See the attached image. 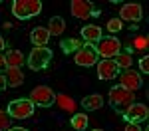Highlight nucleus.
Masks as SVG:
<instances>
[{
  "mask_svg": "<svg viewBox=\"0 0 149 131\" xmlns=\"http://www.w3.org/2000/svg\"><path fill=\"white\" fill-rule=\"evenodd\" d=\"M40 12H42L40 0H14L12 4V14L20 20H28L32 16H38Z\"/></svg>",
  "mask_w": 149,
  "mask_h": 131,
  "instance_id": "f257e3e1",
  "label": "nucleus"
},
{
  "mask_svg": "<svg viewBox=\"0 0 149 131\" xmlns=\"http://www.w3.org/2000/svg\"><path fill=\"white\" fill-rule=\"evenodd\" d=\"M95 52L102 60H113L117 54H121V42L113 38V36H107V38H100L97 40V46H95Z\"/></svg>",
  "mask_w": 149,
  "mask_h": 131,
  "instance_id": "f03ea898",
  "label": "nucleus"
},
{
  "mask_svg": "<svg viewBox=\"0 0 149 131\" xmlns=\"http://www.w3.org/2000/svg\"><path fill=\"white\" fill-rule=\"evenodd\" d=\"M34 109L36 105L30 101V99H26V97H20V99H14L8 103V115L14 119H28L34 115Z\"/></svg>",
  "mask_w": 149,
  "mask_h": 131,
  "instance_id": "7ed1b4c3",
  "label": "nucleus"
},
{
  "mask_svg": "<svg viewBox=\"0 0 149 131\" xmlns=\"http://www.w3.org/2000/svg\"><path fill=\"white\" fill-rule=\"evenodd\" d=\"M133 101H135V94L125 89V87L115 85V87L109 89V103L113 107H117V109H127Z\"/></svg>",
  "mask_w": 149,
  "mask_h": 131,
  "instance_id": "20e7f679",
  "label": "nucleus"
},
{
  "mask_svg": "<svg viewBox=\"0 0 149 131\" xmlns=\"http://www.w3.org/2000/svg\"><path fill=\"white\" fill-rule=\"evenodd\" d=\"M28 99L38 107H50V105L56 103V94H54V89L48 87V85H36Z\"/></svg>",
  "mask_w": 149,
  "mask_h": 131,
  "instance_id": "39448f33",
  "label": "nucleus"
},
{
  "mask_svg": "<svg viewBox=\"0 0 149 131\" xmlns=\"http://www.w3.org/2000/svg\"><path fill=\"white\" fill-rule=\"evenodd\" d=\"M50 60H52V52L48 48H34L30 58H28V66H30V70L40 71V70H46L48 68Z\"/></svg>",
  "mask_w": 149,
  "mask_h": 131,
  "instance_id": "423d86ee",
  "label": "nucleus"
},
{
  "mask_svg": "<svg viewBox=\"0 0 149 131\" xmlns=\"http://www.w3.org/2000/svg\"><path fill=\"white\" fill-rule=\"evenodd\" d=\"M74 62H76L78 66H84V68H92V66H95V64L100 62V56H97V52H95V48H93L92 44H86V46H81L80 50L76 52Z\"/></svg>",
  "mask_w": 149,
  "mask_h": 131,
  "instance_id": "0eeeda50",
  "label": "nucleus"
},
{
  "mask_svg": "<svg viewBox=\"0 0 149 131\" xmlns=\"http://www.w3.org/2000/svg\"><path fill=\"white\" fill-rule=\"evenodd\" d=\"M147 115H149V109H147V105H143V103H131V105L123 111V117L127 119V123L145 121Z\"/></svg>",
  "mask_w": 149,
  "mask_h": 131,
  "instance_id": "6e6552de",
  "label": "nucleus"
},
{
  "mask_svg": "<svg viewBox=\"0 0 149 131\" xmlns=\"http://www.w3.org/2000/svg\"><path fill=\"white\" fill-rule=\"evenodd\" d=\"M70 10L74 18H80V20H88L93 14V4L90 0H72L70 4Z\"/></svg>",
  "mask_w": 149,
  "mask_h": 131,
  "instance_id": "1a4fd4ad",
  "label": "nucleus"
},
{
  "mask_svg": "<svg viewBox=\"0 0 149 131\" xmlns=\"http://www.w3.org/2000/svg\"><path fill=\"white\" fill-rule=\"evenodd\" d=\"M119 85L125 87V89H129V91H135V89H139V87L143 85V83H141V76L133 70H123L119 73Z\"/></svg>",
  "mask_w": 149,
  "mask_h": 131,
  "instance_id": "9d476101",
  "label": "nucleus"
},
{
  "mask_svg": "<svg viewBox=\"0 0 149 131\" xmlns=\"http://www.w3.org/2000/svg\"><path fill=\"white\" fill-rule=\"evenodd\" d=\"M95 70H97V78L100 80H113L119 73V68H117V64L113 60H100L95 64Z\"/></svg>",
  "mask_w": 149,
  "mask_h": 131,
  "instance_id": "9b49d317",
  "label": "nucleus"
},
{
  "mask_svg": "<svg viewBox=\"0 0 149 131\" xmlns=\"http://www.w3.org/2000/svg\"><path fill=\"white\" fill-rule=\"evenodd\" d=\"M143 18V10H141V6L139 4H125V6H121V10H119V20L123 22H139Z\"/></svg>",
  "mask_w": 149,
  "mask_h": 131,
  "instance_id": "f8f14e48",
  "label": "nucleus"
},
{
  "mask_svg": "<svg viewBox=\"0 0 149 131\" xmlns=\"http://www.w3.org/2000/svg\"><path fill=\"white\" fill-rule=\"evenodd\" d=\"M30 40H32V44H36V48H44L48 44V40H50V32H48V28H42V26L34 28L32 34H30Z\"/></svg>",
  "mask_w": 149,
  "mask_h": 131,
  "instance_id": "ddd939ff",
  "label": "nucleus"
},
{
  "mask_svg": "<svg viewBox=\"0 0 149 131\" xmlns=\"http://www.w3.org/2000/svg\"><path fill=\"white\" fill-rule=\"evenodd\" d=\"M4 78H6V85H10V87H18L24 82V73L20 68H6Z\"/></svg>",
  "mask_w": 149,
  "mask_h": 131,
  "instance_id": "4468645a",
  "label": "nucleus"
},
{
  "mask_svg": "<svg viewBox=\"0 0 149 131\" xmlns=\"http://www.w3.org/2000/svg\"><path fill=\"white\" fill-rule=\"evenodd\" d=\"M81 38L86 42H97L102 38V28L95 26V24H88V26L81 28Z\"/></svg>",
  "mask_w": 149,
  "mask_h": 131,
  "instance_id": "2eb2a0df",
  "label": "nucleus"
},
{
  "mask_svg": "<svg viewBox=\"0 0 149 131\" xmlns=\"http://www.w3.org/2000/svg\"><path fill=\"white\" fill-rule=\"evenodd\" d=\"M81 105L88 111H95V109H100L103 105V97L100 94H92V95H88V97L81 99Z\"/></svg>",
  "mask_w": 149,
  "mask_h": 131,
  "instance_id": "dca6fc26",
  "label": "nucleus"
},
{
  "mask_svg": "<svg viewBox=\"0 0 149 131\" xmlns=\"http://www.w3.org/2000/svg\"><path fill=\"white\" fill-rule=\"evenodd\" d=\"M64 30H66V20L62 16H54L48 22V32H50V36H60V34H64Z\"/></svg>",
  "mask_w": 149,
  "mask_h": 131,
  "instance_id": "f3484780",
  "label": "nucleus"
},
{
  "mask_svg": "<svg viewBox=\"0 0 149 131\" xmlns=\"http://www.w3.org/2000/svg\"><path fill=\"white\" fill-rule=\"evenodd\" d=\"M24 64V56L22 52H18V50H12L6 54V66L8 68H20Z\"/></svg>",
  "mask_w": 149,
  "mask_h": 131,
  "instance_id": "a211bd4d",
  "label": "nucleus"
},
{
  "mask_svg": "<svg viewBox=\"0 0 149 131\" xmlns=\"http://www.w3.org/2000/svg\"><path fill=\"white\" fill-rule=\"evenodd\" d=\"M72 127L76 131H84L88 127V115H86V113H76V115L72 117Z\"/></svg>",
  "mask_w": 149,
  "mask_h": 131,
  "instance_id": "6ab92c4d",
  "label": "nucleus"
},
{
  "mask_svg": "<svg viewBox=\"0 0 149 131\" xmlns=\"http://www.w3.org/2000/svg\"><path fill=\"white\" fill-rule=\"evenodd\" d=\"M113 62L117 64V68H119V70H129V68H131V62H133V60H131V56H129L127 52H123V54H117Z\"/></svg>",
  "mask_w": 149,
  "mask_h": 131,
  "instance_id": "aec40b11",
  "label": "nucleus"
},
{
  "mask_svg": "<svg viewBox=\"0 0 149 131\" xmlns=\"http://www.w3.org/2000/svg\"><path fill=\"white\" fill-rule=\"evenodd\" d=\"M10 123H12V117L8 115V111L0 109V131H8L10 129Z\"/></svg>",
  "mask_w": 149,
  "mask_h": 131,
  "instance_id": "412c9836",
  "label": "nucleus"
},
{
  "mask_svg": "<svg viewBox=\"0 0 149 131\" xmlns=\"http://www.w3.org/2000/svg\"><path fill=\"white\" fill-rule=\"evenodd\" d=\"M56 101L62 109H72L74 107V101H72V97H68V95H56Z\"/></svg>",
  "mask_w": 149,
  "mask_h": 131,
  "instance_id": "4be33fe9",
  "label": "nucleus"
},
{
  "mask_svg": "<svg viewBox=\"0 0 149 131\" xmlns=\"http://www.w3.org/2000/svg\"><path fill=\"white\" fill-rule=\"evenodd\" d=\"M121 28H123V22H121L119 18H111V20L107 22V30H109V36L115 34V32H119Z\"/></svg>",
  "mask_w": 149,
  "mask_h": 131,
  "instance_id": "5701e85b",
  "label": "nucleus"
},
{
  "mask_svg": "<svg viewBox=\"0 0 149 131\" xmlns=\"http://www.w3.org/2000/svg\"><path fill=\"white\" fill-rule=\"evenodd\" d=\"M139 68L143 70V73H149V56H143L139 62Z\"/></svg>",
  "mask_w": 149,
  "mask_h": 131,
  "instance_id": "b1692460",
  "label": "nucleus"
},
{
  "mask_svg": "<svg viewBox=\"0 0 149 131\" xmlns=\"http://www.w3.org/2000/svg\"><path fill=\"white\" fill-rule=\"evenodd\" d=\"M125 131H141V127H139L137 123H127V125H125Z\"/></svg>",
  "mask_w": 149,
  "mask_h": 131,
  "instance_id": "393cba45",
  "label": "nucleus"
},
{
  "mask_svg": "<svg viewBox=\"0 0 149 131\" xmlns=\"http://www.w3.org/2000/svg\"><path fill=\"white\" fill-rule=\"evenodd\" d=\"M8 66H6V56L4 54H0V70H6Z\"/></svg>",
  "mask_w": 149,
  "mask_h": 131,
  "instance_id": "a878e982",
  "label": "nucleus"
},
{
  "mask_svg": "<svg viewBox=\"0 0 149 131\" xmlns=\"http://www.w3.org/2000/svg\"><path fill=\"white\" fill-rule=\"evenodd\" d=\"M4 87H8L6 85V78H4V73H0V89H4Z\"/></svg>",
  "mask_w": 149,
  "mask_h": 131,
  "instance_id": "bb28decb",
  "label": "nucleus"
},
{
  "mask_svg": "<svg viewBox=\"0 0 149 131\" xmlns=\"http://www.w3.org/2000/svg\"><path fill=\"white\" fill-rule=\"evenodd\" d=\"M8 131H28V129H24V127H10Z\"/></svg>",
  "mask_w": 149,
  "mask_h": 131,
  "instance_id": "cd10ccee",
  "label": "nucleus"
},
{
  "mask_svg": "<svg viewBox=\"0 0 149 131\" xmlns=\"http://www.w3.org/2000/svg\"><path fill=\"white\" fill-rule=\"evenodd\" d=\"M4 46H6V44H4V38H2V36H0V52H2V50H4Z\"/></svg>",
  "mask_w": 149,
  "mask_h": 131,
  "instance_id": "c85d7f7f",
  "label": "nucleus"
},
{
  "mask_svg": "<svg viewBox=\"0 0 149 131\" xmlns=\"http://www.w3.org/2000/svg\"><path fill=\"white\" fill-rule=\"evenodd\" d=\"M93 131H103V129H93Z\"/></svg>",
  "mask_w": 149,
  "mask_h": 131,
  "instance_id": "c756f323",
  "label": "nucleus"
}]
</instances>
